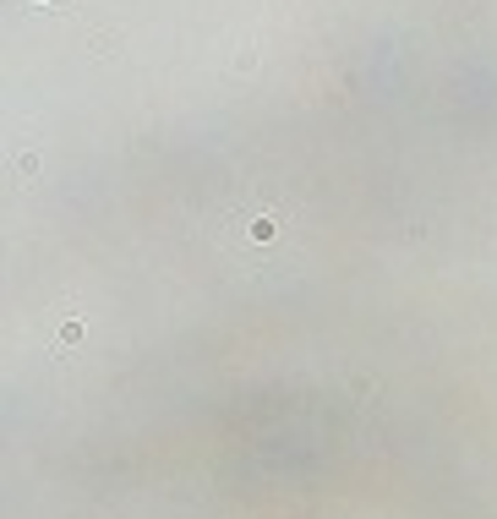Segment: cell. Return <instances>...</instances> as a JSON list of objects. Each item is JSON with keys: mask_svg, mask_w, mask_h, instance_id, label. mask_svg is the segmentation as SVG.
Here are the masks:
<instances>
[{"mask_svg": "<svg viewBox=\"0 0 497 519\" xmlns=\"http://www.w3.org/2000/svg\"><path fill=\"white\" fill-rule=\"evenodd\" d=\"M252 241V246H274V241H284V214H241L235 219V241Z\"/></svg>", "mask_w": 497, "mask_h": 519, "instance_id": "6da1fadb", "label": "cell"}, {"mask_svg": "<svg viewBox=\"0 0 497 519\" xmlns=\"http://www.w3.org/2000/svg\"><path fill=\"white\" fill-rule=\"evenodd\" d=\"M71 345H82V317L61 323V350H71Z\"/></svg>", "mask_w": 497, "mask_h": 519, "instance_id": "7a4b0ae2", "label": "cell"}]
</instances>
